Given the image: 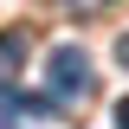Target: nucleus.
Here are the masks:
<instances>
[{
	"label": "nucleus",
	"mask_w": 129,
	"mask_h": 129,
	"mask_svg": "<svg viewBox=\"0 0 129 129\" xmlns=\"http://www.w3.org/2000/svg\"><path fill=\"white\" fill-rule=\"evenodd\" d=\"M45 97H52V103H84V97H90V52H84V45H58V52H52Z\"/></svg>",
	"instance_id": "f257e3e1"
},
{
	"label": "nucleus",
	"mask_w": 129,
	"mask_h": 129,
	"mask_svg": "<svg viewBox=\"0 0 129 129\" xmlns=\"http://www.w3.org/2000/svg\"><path fill=\"white\" fill-rule=\"evenodd\" d=\"M0 129H58V110H52V97H7Z\"/></svg>",
	"instance_id": "f03ea898"
},
{
	"label": "nucleus",
	"mask_w": 129,
	"mask_h": 129,
	"mask_svg": "<svg viewBox=\"0 0 129 129\" xmlns=\"http://www.w3.org/2000/svg\"><path fill=\"white\" fill-rule=\"evenodd\" d=\"M19 64H26V32H19V26H7V32H0V90H13Z\"/></svg>",
	"instance_id": "7ed1b4c3"
},
{
	"label": "nucleus",
	"mask_w": 129,
	"mask_h": 129,
	"mask_svg": "<svg viewBox=\"0 0 129 129\" xmlns=\"http://www.w3.org/2000/svg\"><path fill=\"white\" fill-rule=\"evenodd\" d=\"M110 0H64V13H78V19H90V13H103Z\"/></svg>",
	"instance_id": "20e7f679"
},
{
	"label": "nucleus",
	"mask_w": 129,
	"mask_h": 129,
	"mask_svg": "<svg viewBox=\"0 0 129 129\" xmlns=\"http://www.w3.org/2000/svg\"><path fill=\"white\" fill-rule=\"evenodd\" d=\"M116 129H129V97H123V103H116Z\"/></svg>",
	"instance_id": "39448f33"
},
{
	"label": "nucleus",
	"mask_w": 129,
	"mask_h": 129,
	"mask_svg": "<svg viewBox=\"0 0 129 129\" xmlns=\"http://www.w3.org/2000/svg\"><path fill=\"white\" fill-rule=\"evenodd\" d=\"M116 58H123V64H129V32H123V39H116Z\"/></svg>",
	"instance_id": "423d86ee"
}]
</instances>
